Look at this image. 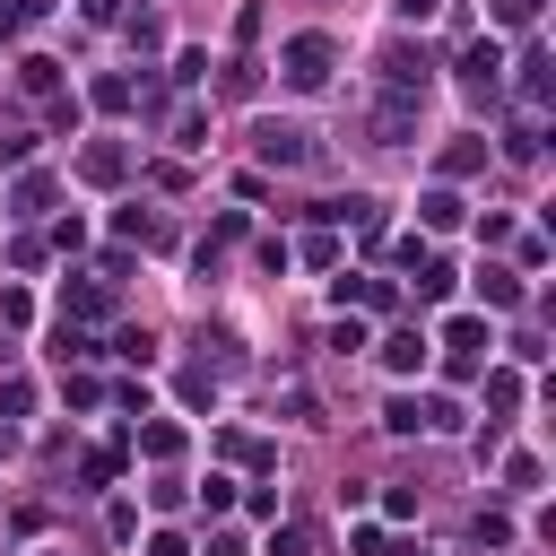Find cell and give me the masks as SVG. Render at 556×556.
<instances>
[{
  "instance_id": "cell-1",
  "label": "cell",
  "mask_w": 556,
  "mask_h": 556,
  "mask_svg": "<svg viewBox=\"0 0 556 556\" xmlns=\"http://www.w3.org/2000/svg\"><path fill=\"white\" fill-rule=\"evenodd\" d=\"M330 70H339V43H330V35H287V52H278V78H287L295 96L330 87Z\"/></svg>"
},
{
  "instance_id": "cell-2",
  "label": "cell",
  "mask_w": 556,
  "mask_h": 556,
  "mask_svg": "<svg viewBox=\"0 0 556 556\" xmlns=\"http://www.w3.org/2000/svg\"><path fill=\"white\" fill-rule=\"evenodd\" d=\"M486 348H495V339H486V321H478V313H452V321H443V365H452L460 382L486 365Z\"/></svg>"
},
{
  "instance_id": "cell-3",
  "label": "cell",
  "mask_w": 556,
  "mask_h": 556,
  "mask_svg": "<svg viewBox=\"0 0 556 556\" xmlns=\"http://www.w3.org/2000/svg\"><path fill=\"white\" fill-rule=\"evenodd\" d=\"M460 87H469L478 104H495V87H504V43H495V35H478V43L460 52Z\"/></svg>"
},
{
  "instance_id": "cell-4",
  "label": "cell",
  "mask_w": 556,
  "mask_h": 556,
  "mask_svg": "<svg viewBox=\"0 0 556 556\" xmlns=\"http://www.w3.org/2000/svg\"><path fill=\"white\" fill-rule=\"evenodd\" d=\"M313 156V130H295V122H261V165H304Z\"/></svg>"
},
{
  "instance_id": "cell-5",
  "label": "cell",
  "mask_w": 556,
  "mask_h": 556,
  "mask_svg": "<svg viewBox=\"0 0 556 556\" xmlns=\"http://www.w3.org/2000/svg\"><path fill=\"white\" fill-rule=\"evenodd\" d=\"M426 356H434L426 330H391V339H382V365H391V374H426Z\"/></svg>"
},
{
  "instance_id": "cell-6",
  "label": "cell",
  "mask_w": 556,
  "mask_h": 556,
  "mask_svg": "<svg viewBox=\"0 0 556 556\" xmlns=\"http://www.w3.org/2000/svg\"><path fill=\"white\" fill-rule=\"evenodd\" d=\"M17 87L52 104V96H61V61H43V52H26V61H17Z\"/></svg>"
},
{
  "instance_id": "cell-7",
  "label": "cell",
  "mask_w": 556,
  "mask_h": 556,
  "mask_svg": "<svg viewBox=\"0 0 556 556\" xmlns=\"http://www.w3.org/2000/svg\"><path fill=\"white\" fill-rule=\"evenodd\" d=\"M78 174H87V182H122V174H130V156H122L113 139H96V148L78 156Z\"/></svg>"
},
{
  "instance_id": "cell-8",
  "label": "cell",
  "mask_w": 556,
  "mask_h": 556,
  "mask_svg": "<svg viewBox=\"0 0 556 556\" xmlns=\"http://www.w3.org/2000/svg\"><path fill=\"white\" fill-rule=\"evenodd\" d=\"M339 304H365V313H391V278H339Z\"/></svg>"
},
{
  "instance_id": "cell-9",
  "label": "cell",
  "mask_w": 556,
  "mask_h": 556,
  "mask_svg": "<svg viewBox=\"0 0 556 556\" xmlns=\"http://www.w3.org/2000/svg\"><path fill=\"white\" fill-rule=\"evenodd\" d=\"M139 452H148V460H182V426H174V417H148V426H139Z\"/></svg>"
},
{
  "instance_id": "cell-10",
  "label": "cell",
  "mask_w": 556,
  "mask_h": 556,
  "mask_svg": "<svg viewBox=\"0 0 556 556\" xmlns=\"http://www.w3.org/2000/svg\"><path fill=\"white\" fill-rule=\"evenodd\" d=\"M547 70H556L547 52H521V104H547V87H556Z\"/></svg>"
},
{
  "instance_id": "cell-11",
  "label": "cell",
  "mask_w": 556,
  "mask_h": 556,
  "mask_svg": "<svg viewBox=\"0 0 556 556\" xmlns=\"http://www.w3.org/2000/svg\"><path fill=\"white\" fill-rule=\"evenodd\" d=\"M417 217H426L434 235H452V226H460V191H426V200H417Z\"/></svg>"
},
{
  "instance_id": "cell-12",
  "label": "cell",
  "mask_w": 556,
  "mask_h": 556,
  "mask_svg": "<svg viewBox=\"0 0 556 556\" xmlns=\"http://www.w3.org/2000/svg\"><path fill=\"white\" fill-rule=\"evenodd\" d=\"M452 278H460L452 261H417V304H443V295H452Z\"/></svg>"
},
{
  "instance_id": "cell-13",
  "label": "cell",
  "mask_w": 556,
  "mask_h": 556,
  "mask_svg": "<svg viewBox=\"0 0 556 556\" xmlns=\"http://www.w3.org/2000/svg\"><path fill=\"white\" fill-rule=\"evenodd\" d=\"M478 295H486L495 313H513V304H521V278H513V269H478Z\"/></svg>"
},
{
  "instance_id": "cell-14",
  "label": "cell",
  "mask_w": 556,
  "mask_h": 556,
  "mask_svg": "<svg viewBox=\"0 0 556 556\" xmlns=\"http://www.w3.org/2000/svg\"><path fill=\"white\" fill-rule=\"evenodd\" d=\"M478 165H486V139H452V148H443V174H452V182L478 174Z\"/></svg>"
},
{
  "instance_id": "cell-15",
  "label": "cell",
  "mask_w": 556,
  "mask_h": 556,
  "mask_svg": "<svg viewBox=\"0 0 556 556\" xmlns=\"http://www.w3.org/2000/svg\"><path fill=\"white\" fill-rule=\"evenodd\" d=\"M61 304H70V321H96V313H104V278H78Z\"/></svg>"
},
{
  "instance_id": "cell-16",
  "label": "cell",
  "mask_w": 556,
  "mask_h": 556,
  "mask_svg": "<svg viewBox=\"0 0 556 556\" xmlns=\"http://www.w3.org/2000/svg\"><path fill=\"white\" fill-rule=\"evenodd\" d=\"M35 408V382L26 374H0V417H26Z\"/></svg>"
},
{
  "instance_id": "cell-17",
  "label": "cell",
  "mask_w": 556,
  "mask_h": 556,
  "mask_svg": "<svg viewBox=\"0 0 556 556\" xmlns=\"http://www.w3.org/2000/svg\"><path fill=\"white\" fill-rule=\"evenodd\" d=\"M87 96H96V113H130V78H96Z\"/></svg>"
},
{
  "instance_id": "cell-18",
  "label": "cell",
  "mask_w": 556,
  "mask_h": 556,
  "mask_svg": "<svg viewBox=\"0 0 556 556\" xmlns=\"http://www.w3.org/2000/svg\"><path fill=\"white\" fill-rule=\"evenodd\" d=\"M304 261H313V269H339V235L313 226V235H304Z\"/></svg>"
},
{
  "instance_id": "cell-19",
  "label": "cell",
  "mask_w": 556,
  "mask_h": 556,
  "mask_svg": "<svg viewBox=\"0 0 556 556\" xmlns=\"http://www.w3.org/2000/svg\"><path fill=\"white\" fill-rule=\"evenodd\" d=\"M504 486L530 495V486H539V452H513V460H504Z\"/></svg>"
},
{
  "instance_id": "cell-20",
  "label": "cell",
  "mask_w": 556,
  "mask_h": 556,
  "mask_svg": "<svg viewBox=\"0 0 556 556\" xmlns=\"http://www.w3.org/2000/svg\"><path fill=\"white\" fill-rule=\"evenodd\" d=\"M269 556H313V530H304V521H287V530H269Z\"/></svg>"
},
{
  "instance_id": "cell-21",
  "label": "cell",
  "mask_w": 556,
  "mask_h": 556,
  "mask_svg": "<svg viewBox=\"0 0 556 556\" xmlns=\"http://www.w3.org/2000/svg\"><path fill=\"white\" fill-rule=\"evenodd\" d=\"M0 321H9V330L35 321V295H26V287H0Z\"/></svg>"
},
{
  "instance_id": "cell-22",
  "label": "cell",
  "mask_w": 556,
  "mask_h": 556,
  "mask_svg": "<svg viewBox=\"0 0 556 556\" xmlns=\"http://www.w3.org/2000/svg\"><path fill=\"white\" fill-rule=\"evenodd\" d=\"M182 400H191V408H217V382H208V365H191V374H182Z\"/></svg>"
},
{
  "instance_id": "cell-23",
  "label": "cell",
  "mask_w": 556,
  "mask_h": 556,
  "mask_svg": "<svg viewBox=\"0 0 556 556\" xmlns=\"http://www.w3.org/2000/svg\"><path fill=\"white\" fill-rule=\"evenodd\" d=\"M486 408H521V374H486Z\"/></svg>"
},
{
  "instance_id": "cell-24",
  "label": "cell",
  "mask_w": 556,
  "mask_h": 556,
  "mask_svg": "<svg viewBox=\"0 0 556 556\" xmlns=\"http://www.w3.org/2000/svg\"><path fill=\"white\" fill-rule=\"evenodd\" d=\"M486 17H495V26H530V17H539V0H486Z\"/></svg>"
},
{
  "instance_id": "cell-25",
  "label": "cell",
  "mask_w": 556,
  "mask_h": 556,
  "mask_svg": "<svg viewBox=\"0 0 556 556\" xmlns=\"http://www.w3.org/2000/svg\"><path fill=\"white\" fill-rule=\"evenodd\" d=\"M504 156H521V165H530V156H539V122H513V139H504Z\"/></svg>"
},
{
  "instance_id": "cell-26",
  "label": "cell",
  "mask_w": 556,
  "mask_h": 556,
  "mask_svg": "<svg viewBox=\"0 0 556 556\" xmlns=\"http://www.w3.org/2000/svg\"><path fill=\"white\" fill-rule=\"evenodd\" d=\"M17 208H26V217H35V208H52V182H43V174H26V182H17Z\"/></svg>"
},
{
  "instance_id": "cell-27",
  "label": "cell",
  "mask_w": 556,
  "mask_h": 556,
  "mask_svg": "<svg viewBox=\"0 0 556 556\" xmlns=\"http://www.w3.org/2000/svg\"><path fill=\"white\" fill-rule=\"evenodd\" d=\"M52 356H61V365H70V356H87V330H78V321H61V330H52Z\"/></svg>"
},
{
  "instance_id": "cell-28",
  "label": "cell",
  "mask_w": 556,
  "mask_h": 556,
  "mask_svg": "<svg viewBox=\"0 0 556 556\" xmlns=\"http://www.w3.org/2000/svg\"><path fill=\"white\" fill-rule=\"evenodd\" d=\"M148 504H156V513H182L191 495H182V478H156V486H148Z\"/></svg>"
},
{
  "instance_id": "cell-29",
  "label": "cell",
  "mask_w": 556,
  "mask_h": 556,
  "mask_svg": "<svg viewBox=\"0 0 556 556\" xmlns=\"http://www.w3.org/2000/svg\"><path fill=\"white\" fill-rule=\"evenodd\" d=\"M478 547H513V521L504 513H478Z\"/></svg>"
},
{
  "instance_id": "cell-30",
  "label": "cell",
  "mask_w": 556,
  "mask_h": 556,
  "mask_svg": "<svg viewBox=\"0 0 556 556\" xmlns=\"http://www.w3.org/2000/svg\"><path fill=\"white\" fill-rule=\"evenodd\" d=\"M148 556H191V539H182V530H156V539H148Z\"/></svg>"
},
{
  "instance_id": "cell-31",
  "label": "cell",
  "mask_w": 556,
  "mask_h": 556,
  "mask_svg": "<svg viewBox=\"0 0 556 556\" xmlns=\"http://www.w3.org/2000/svg\"><path fill=\"white\" fill-rule=\"evenodd\" d=\"M391 9H400V17H408V26H417V17H434V9H443V0H391Z\"/></svg>"
},
{
  "instance_id": "cell-32",
  "label": "cell",
  "mask_w": 556,
  "mask_h": 556,
  "mask_svg": "<svg viewBox=\"0 0 556 556\" xmlns=\"http://www.w3.org/2000/svg\"><path fill=\"white\" fill-rule=\"evenodd\" d=\"M208 556H243V539H235V530H217V539H208Z\"/></svg>"
}]
</instances>
